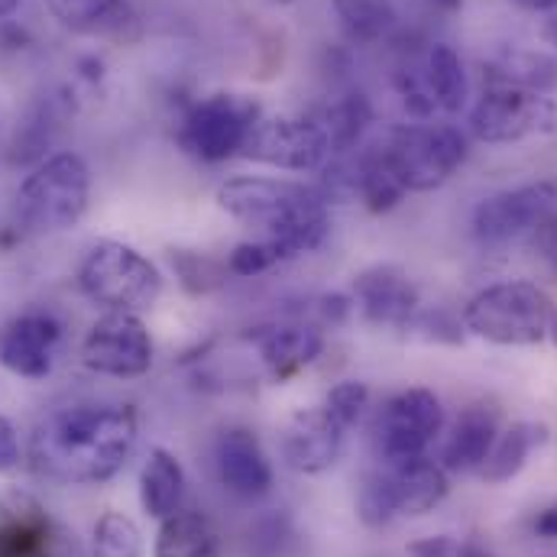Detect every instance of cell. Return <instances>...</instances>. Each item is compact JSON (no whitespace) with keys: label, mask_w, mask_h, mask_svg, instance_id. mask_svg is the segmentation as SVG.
<instances>
[{"label":"cell","mask_w":557,"mask_h":557,"mask_svg":"<svg viewBox=\"0 0 557 557\" xmlns=\"http://www.w3.org/2000/svg\"><path fill=\"white\" fill-rule=\"evenodd\" d=\"M137 412L121 403L69 406L39 421L29 460L33 470L62 486L108 483L137 447Z\"/></svg>","instance_id":"6da1fadb"},{"label":"cell","mask_w":557,"mask_h":557,"mask_svg":"<svg viewBox=\"0 0 557 557\" xmlns=\"http://www.w3.org/2000/svg\"><path fill=\"white\" fill-rule=\"evenodd\" d=\"M218 205L240 224L260 227L267 237L278 240L288 257L311 253L327 237V201L318 188L260 178V175H237L221 182Z\"/></svg>","instance_id":"7a4b0ae2"},{"label":"cell","mask_w":557,"mask_h":557,"mask_svg":"<svg viewBox=\"0 0 557 557\" xmlns=\"http://www.w3.org/2000/svg\"><path fill=\"white\" fill-rule=\"evenodd\" d=\"M557 308L532 282H496L463 308V327L499 347H532L548 341Z\"/></svg>","instance_id":"3957f363"},{"label":"cell","mask_w":557,"mask_h":557,"mask_svg":"<svg viewBox=\"0 0 557 557\" xmlns=\"http://www.w3.org/2000/svg\"><path fill=\"white\" fill-rule=\"evenodd\" d=\"M450 490L447 470L418 454L409 460L383 463V470H373L357 496V512L367 525H386L396 516H428L434 512Z\"/></svg>","instance_id":"277c9868"},{"label":"cell","mask_w":557,"mask_h":557,"mask_svg":"<svg viewBox=\"0 0 557 557\" xmlns=\"http://www.w3.org/2000/svg\"><path fill=\"white\" fill-rule=\"evenodd\" d=\"M88 198V162L78 152H55L26 175L16 195V211L33 231H69L85 218Z\"/></svg>","instance_id":"5b68a950"},{"label":"cell","mask_w":557,"mask_h":557,"mask_svg":"<svg viewBox=\"0 0 557 557\" xmlns=\"http://www.w3.org/2000/svg\"><path fill=\"white\" fill-rule=\"evenodd\" d=\"M78 288L95 305L137 314L162 295V273L134 247L121 240H98L78 267Z\"/></svg>","instance_id":"8992f818"},{"label":"cell","mask_w":557,"mask_h":557,"mask_svg":"<svg viewBox=\"0 0 557 557\" xmlns=\"http://www.w3.org/2000/svg\"><path fill=\"white\" fill-rule=\"evenodd\" d=\"M406 191L441 188L467 159V137L450 124H406L380 143Z\"/></svg>","instance_id":"52a82bcc"},{"label":"cell","mask_w":557,"mask_h":557,"mask_svg":"<svg viewBox=\"0 0 557 557\" xmlns=\"http://www.w3.org/2000/svg\"><path fill=\"white\" fill-rule=\"evenodd\" d=\"M260 114V104L247 95H208L185 111L178 124V146L198 162H227L244 149Z\"/></svg>","instance_id":"ba28073f"},{"label":"cell","mask_w":557,"mask_h":557,"mask_svg":"<svg viewBox=\"0 0 557 557\" xmlns=\"http://www.w3.org/2000/svg\"><path fill=\"white\" fill-rule=\"evenodd\" d=\"M557 101L516 85L486 82L470 111V134L483 143H519L535 134H555Z\"/></svg>","instance_id":"9c48e42d"},{"label":"cell","mask_w":557,"mask_h":557,"mask_svg":"<svg viewBox=\"0 0 557 557\" xmlns=\"http://www.w3.org/2000/svg\"><path fill=\"white\" fill-rule=\"evenodd\" d=\"M240 156L263 162V165H273V169H285V172H311V169H321L327 162L331 143L311 114L308 117H292V114L267 117V114H260V121L253 124Z\"/></svg>","instance_id":"30bf717a"},{"label":"cell","mask_w":557,"mask_h":557,"mask_svg":"<svg viewBox=\"0 0 557 557\" xmlns=\"http://www.w3.org/2000/svg\"><path fill=\"white\" fill-rule=\"evenodd\" d=\"M555 211L557 182L542 178V182H529V185L506 188V191L483 198L473 211L470 227L480 244L496 247V244H509V240L522 237L525 231H535Z\"/></svg>","instance_id":"8fae6325"},{"label":"cell","mask_w":557,"mask_h":557,"mask_svg":"<svg viewBox=\"0 0 557 557\" xmlns=\"http://www.w3.org/2000/svg\"><path fill=\"white\" fill-rule=\"evenodd\" d=\"M82 363L101 376L137 380L152 367V337L134 311H111L88 331Z\"/></svg>","instance_id":"7c38bea8"},{"label":"cell","mask_w":557,"mask_h":557,"mask_svg":"<svg viewBox=\"0 0 557 557\" xmlns=\"http://www.w3.org/2000/svg\"><path fill=\"white\" fill-rule=\"evenodd\" d=\"M444 409L431 389H406L393 396L376 416V450L383 463L409 460L424 454V447L441 434Z\"/></svg>","instance_id":"4fadbf2b"},{"label":"cell","mask_w":557,"mask_h":557,"mask_svg":"<svg viewBox=\"0 0 557 557\" xmlns=\"http://www.w3.org/2000/svg\"><path fill=\"white\" fill-rule=\"evenodd\" d=\"M62 324L49 311H23L0 327V367L23 380H42L52 373Z\"/></svg>","instance_id":"5bb4252c"},{"label":"cell","mask_w":557,"mask_h":557,"mask_svg":"<svg viewBox=\"0 0 557 557\" xmlns=\"http://www.w3.org/2000/svg\"><path fill=\"white\" fill-rule=\"evenodd\" d=\"M0 557H78L75 535L55 525L39 503L13 496L0 519Z\"/></svg>","instance_id":"9a60e30c"},{"label":"cell","mask_w":557,"mask_h":557,"mask_svg":"<svg viewBox=\"0 0 557 557\" xmlns=\"http://www.w3.org/2000/svg\"><path fill=\"white\" fill-rule=\"evenodd\" d=\"M214 470L227 493L260 499L273 490V463L250 428H227L214 444Z\"/></svg>","instance_id":"2e32d148"},{"label":"cell","mask_w":557,"mask_h":557,"mask_svg":"<svg viewBox=\"0 0 557 557\" xmlns=\"http://www.w3.org/2000/svg\"><path fill=\"white\" fill-rule=\"evenodd\" d=\"M344 428L321 409H301L282 431V457L298 473H324L341 460Z\"/></svg>","instance_id":"e0dca14e"},{"label":"cell","mask_w":557,"mask_h":557,"mask_svg":"<svg viewBox=\"0 0 557 557\" xmlns=\"http://www.w3.org/2000/svg\"><path fill=\"white\" fill-rule=\"evenodd\" d=\"M363 318L376 327H409L418 314V288L399 267H370L354 278Z\"/></svg>","instance_id":"ac0fdd59"},{"label":"cell","mask_w":557,"mask_h":557,"mask_svg":"<svg viewBox=\"0 0 557 557\" xmlns=\"http://www.w3.org/2000/svg\"><path fill=\"white\" fill-rule=\"evenodd\" d=\"M499 437V412L486 403L467 406L460 418L454 421L444 450H441V467L447 473H473L483 467L486 454L493 450Z\"/></svg>","instance_id":"d6986e66"},{"label":"cell","mask_w":557,"mask_h":557,"mask_svg":"<svg viewBox=\"0 0 557 557\" xmlns=\"http://www.w3.org/2000/svg\"><path fill=\"white\" fill-rule=\"evenodd\" d=\"M260 344V357L270 370V376L276 383H285L288 376H295L298 370H305L308 363H314L324 350V331L305 321H288L276 324L270 331H263L257 337Z\"/></svg>","instance_id":"ffe728a7"},{"label":"cell","mask_w":557,"mask_h":557,"mask_svg":"<svg viewBox=\"0 0 557 557\" xmlns=\"http://www.w3.org/2000/svg\"><path fill=\"white\" fill-rule=\"evenodd\" d=\"M49 13L85 36H127L137 26L131 0H46Z\"/></svg>","instance_id":"44dd1931"},{"label":"cell","mask_w":557,"mask_h":557,"mask_svg":"<svg viewBox=\"0 0 557 557\" xmlns=\"http://www.w3.org/2000/svg\"><path fill=\"white\" fill-rule=\"evenodd\" d=\"M182 499H185V470L178 457L165 447H152L139 473V503L146 516L162 522L182 509Z\"/></svg>","instance_id":"7402d4cb"},{"label":"cell","mask_w":557,"mask_h":557,"mask_svg":"<svg viewBox=\"0 0 557 557\" xmlns=\"http://www.w3.org/2000/svg\"><path fill=\"white\" fill-rule=\"evenodd\" d=\"M152 557H221V532L198 509H178L162 519Z\"/></svg>","instance_id":"603a6c76"},{"label":"cell","mask_w":557,"mask_h":557,"mask_svg":"<svg viewBox=\"0 0 557 557\" xmlns=\"http://www.w3.org/2000/svg\"><path fill=\"white\" fill-rule=\"evenodd\" d=\"M545 441H548V428L545 424H535V421H516V424H509L496 437L493 450L486 454V460L480 467V476L486 483H493V486L509 483L512 476H519L525 470L532 450L542 447Z\"/></svg>","instance_id":"cb8c5ba5"},{"label":"cell","mask_w":557,"mask_h":557,"mask_svg":"<svg viewBox=\"0 0 557 557\" xmlns=\"http://www.w3.org/2000/svg\"><path fill=\"white\" fill-rule=\"evenodd\" d=\"M69 117V101L65 95L59 98H42L29 108L26 121L16 127L13 143H10V165H29L46 156L52 139L59 134L62 121Z\"/></svg>","instance_id":"d4e9b609"},{"label":"cell","mask_w":557,"mask_h":557,"mask_svg":"<svg viewBox=\"0 0 557 557\" xmlns=\"http://www.w3.org/2000/svg\"><path fill=\"white\" fill-rule=\"evenodd\" d=\"M311 117L321 124L324 137L331 143V156H344L363 139L367 127L373 124V104L363 91H350V95L318 108Z\"/></svg>","instance_id":"484cf974"},{"label":"cell","mask_w":557,"mask_h":557,"mask_svg":"<svg viewBox=\"0 0 557 557\" xmlns=\"http://www.w3.org/2000/svg\"><path fill=\"white\" fill-rule=\"evenodd\" d=\"M421 72H424V82L434 95V104L447 114H457L467 108V98H470V85H467V72H463V62L457 55L454 46L447 42H431L428 52H424V62H421Z\"/></svg>","instance_id":"4316f807"},{"label":"cell","mask_w":557,"mask_h":557,"mask_svg":"<svg viewBox=\"0 0 557 557\" xmlns=\"http://www.w3.org/2000/svg\"><path fill=\"white\" fill-rule=\"evenodd\" d=\"M354 175H357V195L373 214L393 211L409 195L406 185L399 182V175L393 172V165L386 162L380 146L360 152V159L354 162Z\"/></svg>","instance_id":"83f0119b"},{"label":"cell","mask_w":557,"mask_h":557,"mask_svg":"<svg viewBox=\"0 0 557 557\" xmlns=\"http://www.w3.org/2000/svg\"><path fill=\"white\" fill-rule=\"evenodd\" d=\"M334 16L344 36L357 46H373L396 29V3L393 0H331Z\"/></svg>","instance_id":"f1b7e54d"},{"label":"cell","mask_w":557,"mask_h":557,"mask_svg":"<svg viewBox=\"0 0 557 557\" xmlns=\"http://www.w3.org/2000/svg\"><path fill=\"white\" fill-rule=\"evenodd\" d=\"M486 82L552 95L557 88V59L545 55V52H509L496 65H490Z\"/></svg>","instance_id":"f546056e"},{"label":"cell","mask_w":557,"mask_h":557,"mask_svg":"<svg viewBox=\"0 0 557 557\" xmlns=\"http://www.w3.org/2000/svg\"><path fill=\"white\" fill-rule=\"evenodd\" d=\"M95 557H143V532L124 512H104L91 535Z\"/></svg>","instance_id":"4dcf8cb0"},{"label":"cell","mask_w":557,"mask_h":557,"mask_svg":"<svg viewBox=\"0 0 557 557\" xmlns=\"http://www.w3.org/2000/svg\"><path fill=\"white\" fill-rule=\"evenodd\" d=\"M172 270L182 282V288L188 295H211L214 288H221L227 282V263L208 257V253H195V250H175L172 253Z\"/></svg>","instance_id":"1f68e13d"},{"label":"cell","mask_w":557,"mask_h":557,"mask_svg":"<svg viewBox=\"0 0 557 557\" xmlns=\"http://www.w3.org/2000/svg\"><path fill=\"white\" fill-rule=\"evenodd\" d=\"M288 260L285 247L273 240V237H263V240H247L240 247L231 250V257L224 260L227 263V273L231 276H260L267 270H273L276 263Z\"/></svg>","instance_id":"d6a6232c"},{"label":"cell","mask_w":557,"mask_h":557,"mask_svg":"<svg viewBox=\"0 0 557 557\" xmlns=\"http://www.w3.org/2000/svg\"><path fill=\"white\" fill-rule=\"evenodd\" d=\"M367 403H370V386H367V383H357V380H347V383H337V386L327 393L324 412L347 431V428H354V424L360 421Z\"/></svg>","instance_id":"836d02e7"},{"label":"cell","mask_w":557,"mask_h":557,"mask_svg":"<svg viewBox=\"0 0 557 557\" xmlns=\"http://www.w3.org/2000/svg\"><path fill=\"white\" fill-rule=\"evenodd\" d=\"M393 85H396V91H399V98H403V108L418 117V121H428L434 111H437V104H434V95H431V88H428V82H424V72L416 69V65H403L396 75H393Z\"/></svg>","instance_id":"e575fe53"},{"label":"cell","mask_w":557,"mask_h":557,"mask_svg":"<svg viewBox=\"0 0 557 557\" xmlns=\"http://www.w3.org/2000/svg\"><path fill=\"white\" fill-rule=\"evenodd\" d=\"M409 557H496L476 539H454V535H431L409 545Z\"/></svg>","instance_id":"d590c367"},{"label":"cell","mask_w":557,"mask_h":557,"mask_svg":"<svg viewBox=\"0 0 557 557\" xmlns=\"http://www.w3.org/2000/svg\"><path fill=\"white\" fill-rule=\"evenodd\" d=\"M23 454H20V434L13 428V421L0 416V473H13L20 467Z\"/></svg>","instance_id":"8d00e7d4"},{"label":"cell","mask_w":557,"mask_h":557,"mask_svg":"<svg viewBox=\"0 0 557 557\" xmlns=\"http://www.w3.org/2000/svg\"><path fill=\"white\" fill-rule=\"evenodd\" d=\"M532 244H535L539 257L557 273V211L555 214H548V218L532 231Z\"/></svg>","instance_id":"74e56055"},{"label":"cell","mask_w":557,"mask_h":557,"mask_svg":"<svg viewBox=\"0 0 557 557\" xmlns=\"http://www.w3.org/2000/svg\"><path fill=\"white\" fill-rule=\"evenodd\" d=\"M532 532H535L539 539L557 542V503L545 506V509H542V512L535 516V522H532Z\"/></svg>","instance_id":"f35d334b"},{"label":"cell","mask_w":557,"mask_h":557,"mask_svg":"<svg viewBox=\"0 0 557 557\" xmlns=\"http://www.w3.org/2000/svg\"><path fill=\"white\" fill-rule=\"evenodd\" d=\"M516 3L535 13H557V0H516Z\"/></svg>","instance_id":"ab89813d"},{"label":"cell","mask_w":557,"mask_h":557,"mask_svg":"<svg viewBox=\"0 0 557 557\" xmlns=\"http://www.w3.org/2000/svg\"><path fill=\"white\" fill-rule=\"evenodd\" d=\"M542 36H545V42H548V46H555L557 49V13H552V16L545 20V29H542Z\"/></svg>","instance_id":"60d3db41"},{"label":"cell","mask_w":557,"mask_h":557,"mask_svg":"<svg viewBox=\"0 0 557 557\" xmlns=\"http://www.w3.org/2000/svg\"><path fill=\"white\" fill-rule=\"evenodd\" d=\"M428 7H434V10H447V13H454V10H460V3L463 0H424Z\"/></svg>","instance_id":"b9f144b4"},{"label":"cell","mask_w":557,"mask_h":557,"mask_svg":"<svg viewBox=\"0 0 557 557\" xmlns=\"http://www.w3.org/2000/svg\"><path fill=\"white\" fill-rule=\"evenodd\" d=\"M16 7H20V0H0V20H3V16H10Z\"/></svg>","instance_id":"7bdbcfd3"},{"label":"cell","mask_w":557,"mask_h":557,"mask_svg":"<svg viewBox=\"0 0 557 557\" xmlns=\"http://www.w3.org/2000/svg\"><path fill=\"white\" fill-rule=\"evenodd\" d=\"M548 337H552V341L557 344V314H555V321H552V331H548Z\"/></svg>","instance_id":"ee69618b"},{"label":"cell","mask_w":557,"mask_h":557,"mask_svg":"<svg viewBox=\"0 0 557 557\" xmlns=\"http://www.w3.org/2000/svg\"><path fill=\"white\" fill-rule=\"evenodd\" d=\"M276 3H292V0H276Z\"/></svg>","instance_id":"f6af8a7d"}]
</instances>
